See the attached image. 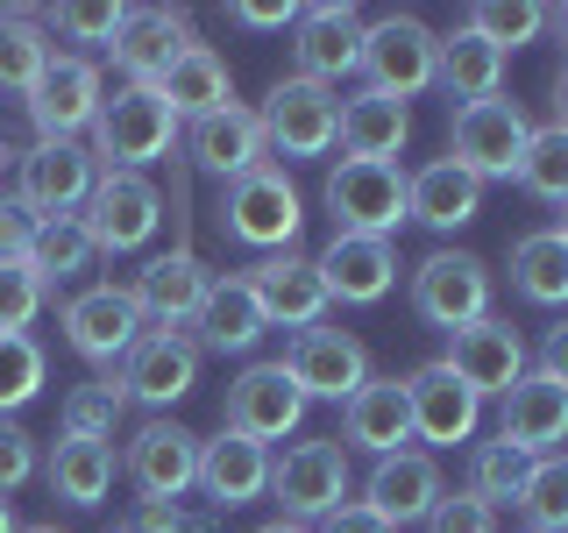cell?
<instances>
[{"label":"cell","instance_id":"obj_13","mask_svg":"<svg viewBox=\"0 0 568 533\" xmlns=\"http://www.w3.org/2000/svg\"><path fill=\"white\" fill-rule=\"evenodd\" d=\"M100 100H106V79H100L93 58H50L43 86L22 107L36 121V142H79L100 121Z\"/></svg>","mask_w":568,"mask_h":533},{"label":"cell","instance_id":"obj_44","mask_svg":"<svg viewBox=\"0 0 568 533\" xmlns=\"http://www.w3.org/2000/svg\"><path fill=\"white\" fill-rule=\"evenodd\" d=\"M50 284L36 278L29 257H0V334H29V320L43 313Z\"/></svg>","mask_w":568,"mask_h":533},{"label":"cell","instance_id":"obj_18","mask_svg":"<svg viewBox=\"0 0 568 533\" xmlns=\"http://www.w3.org/2000/svg\"><path fill=\"white\" fill-rule=\"evenodd\" d=\"M292 58L298 71L292 79H313V86H342L348 71H363V14L342 8V0H320V8H298V36H292Z\"/></svg>","mask_w":568,"mask_h":533},{"label":"cell","instance_id":"obj_43","mask_svg":"<svg viewBox=\"0 0 568 533\" xmlns=\"http://www.w3.org/2000/svg\"><path fill=\"white\" fill-rule=\"evenodd\" d=\"M121 391L106 384V378H93V384H79V391H64V413H58V426L71 441H114V420H121Z\"/></svg>","mask_w":568,"mask_h":533},{"label":"cell","instance_id":"obj_5","mask_svg":"<svg viewBox=\"0 0 568 533\" xmlns=\"http://www.w3.org/2000/svg\"><path fill=\"white\" fill-rule=\"evenodd\" d=\"M434 64H440V36L419 22V14H377L363 22V79L369 93L384 100H413L434 86Z\"/></svg>","mask_w":568,"mask_h":533},{"label":"cell","instance_id":"obj_59","mask_svg":"<svg viewBox=\"0 0 568 533\" xmlns=\"http://www.w3.org/2000/svg\"><path fill=\"white\" fill-rule=\"evenodd\" d=\"M14 533H64V526H14Z\"/></svg>","mask_w":568,"mask_h":533},{"label":"cell","instance_id":"obj_46","mask_svg":"<svg viewBox=\"0 0 568 533\" xmlns=\"http://www.w3.org/2000/svg\"><path fill=\"white\" fill-rule=\"evenodd\" d=\"M58 22V36H71V43H114L121 36V22H129V8H85V0H71V8H58L50 14Z\"/></svg>","mask_w":568,"mask_h":533},{"label":"cell","instance_id":"obj_31","mask_svg":"<svg viewBox=\"0 0 568 533\" xmlns=\"http://www.w3.org/2000/svg\"><path fill=\"white\" fill-rule=\"evenodd\" d=\"M348 150V164H390V157L413 142V114H405V100H384V93H348L342 100V135H334Z\"/></svg>","mask_w":568,"mask_h":533},{"label":"cell","instance_id":"obj_24","mask_svg":"<svg viewBox=\"0 0 568 533\" xmlns=\"http://www.w3.org/2000/svg\"><path fill=\"white\" fill-rule=\"evenodd\" d=\"M313 263H320L327 299H342V306H377L390 284H398V249L377 242V235H334Z\"/></svg>","mask_w":568,"mask_h":533},{"label":"cell","instance_id":"obj_2","mask_svg":"<svg viewBox=\"0 0 568 533\" xmlns=\"http://www.w3.org/2000/svg\"><path fill=\"white\" fill-rule=\"evenodd\" d=\"M178 135V114L164 107L156 86H121L114 100H100V121H93V164L106 171H142L171 150Z\"/></svg>","mask_w":568,"mask_h":533},{"label":"cell","instance_id":"obj_17","mask_svg":"<svg viewBox=\"0 0 568 533\" xmlns=\"http://www.w3.org/2000/svg\"><path fill=\"white\" fill-rule=\"evenodd\" d=\"M405 399H413V441H426V449H462V441H476L484 399H476L440 355L405 378Z\"/></svg>","mask_w":568,"mask_h":533},{"label":"cell","instance_id":"obj_11","mask_svg":"<svg viewBox=\"0 0 568 533\" xmlns=\"http://www.w3.org/2000/svg\"><path fill=\"white\" fill-rule=\"evenodd\" d=\"M256 121L277 157H327L334 135H342V100L313 79H277L271 100L256 107Z\"/></svg>","mask_w":568,"mask_h":533},{"label":"cell","instance_id":"obj_53","mask_svg":"<svg viewBox=\"0 0 568 533\" xmlns=\"http://www.w3.org/2000/svg\"><path fill=\"white\" fill-rule=\"evenodd\" d=\"M555 129H568V64L555 71Z\"/></svg>","mask_w":568,"mask_h":533},{"label":"cell","instance_id":"obj_42","mask_svg":"<svg viewBox=\"0 0 568 533\" xmlns=\"http://www.w3.org/2000/svg\"><path fill=\"white\" fill-rule=\"evenodd\" d=\"M519 484H526V455H511L505 441H476L469 449V484L462 491H476L484 505H519Z\"/></svg>","mask_w":568,"mask_h":533},{"label":"cell","instance_id":"obj_29","mask_svg":"<svg viewBox=\"0 0 568 533\" xmlns=\"http://www.w3.org/2000/svg\"><path fill=\"white\" fill-rule=\"evenodd\" d=\"M206 284H213V271L192 249H171V257H156V263H142L135 271V306H142V320L150 328H185L192 313H200V299H206Z\"/></svg>","mask_w":568,"mask_h":533},{"label":"cell","instance_id":"obj_41","mask_svg":"<svg viewBox=\"0 0 568 533\" xmlns=\"http://www.w3.org/2000/svg\"><path fill=\"white\" fill-rule=\"evenodd\" d=\"M43 378H50V355L36 349V334H0V420L22 413L43 391Z\"/></svg>","mask_w":568,"mask_h":533},{"label":"cell","instance_id":"obj_48","mask_svg":"<svg viewBox=\"0 0 568 533\" xmlns=\"http://www.w3.org/2000/svg\"><path fill=\"white\" fill-rule=\"evenodd\" d=\"M129 533H200V526H192L185 512L171 505V497H142L135 520H129Z\"/></svg>","mask_w":568,"mask_h":533},{"label":"cell","instance_id":"obj_49","mask_svg":"<svg viewBox=\"0 0 568 533\" xmlns=\"http://www.w3.org/2000/svg\"><path fill=\"white\" fill-rule=\"evenodd\" d=\"M227 14H235L242 29H284V22L298 29V8H292V0H235Z\"/></svg>","mask_w":568,"mask_h":533},{"label":"cell","instance_id":"obj_25","mask_svg":"<svg viewBox=\"0 0 568 533\" xmlns=\"http://www.w3.org/2000/svg\"><path fill=\"white\" fill-rule=\"evenodd\" d=\"M200 491L213 497V512L256 505V497L271 491V449L221 426V441H200Z\"/></svg>","mask_w":568,"mask_h":533},{"label":"cell","instance_id":"obj_1","mask_svg":"<svg viewBox=\"0 0 568 533\" xmlns=\"http://www.w3.org/2000/svg\"><path fill=\"white\" fill-rule=\"evenodd\" d=\"M221 228L242 249L277 257V249H292L298 228H306V200H298V185L284 178V164H256L248 178L221 185Z\"/></svg>","mask_w":568,"mask_h":533},{"label":"cell","instance_id":"obj_3","mask_svg":"<svg viewBox=\"0 0 568 533\" xmlns=\"http://www.w3.org/2000/svg\"><path fill=\"white\" fill-rule=\"evenodd\" d=\"M413 313L440 334H462L490 320V263L469 249H434L413 263Z\"/></svg>","mask_w":568,"mask_h":533},{"label":"cell","instance_id":"obj_60","mask_svg":"<svg viewBox=\"0 0 568 533\" xmlns=\"http://www.w3.org/2000/svg\"><path fill=\"white\" fill-rule=\"evenodd\" d=\"M121 533H129V526H121Z\"/></svg>","mask_w":568,"mask_h":533},{"label":"cell","instance_id":"obj_16","mask_svg":"<svg viewBox=\"0 0 568 533\" xmlns=\"http://www.w3.org/2000/svg\"><path fill=\"white\" fill-rule=\"evenodd\" d=\"M497 441H505L511 455H526V462L561 455V441H568V384L526 370V378L497 399Z\"/></svg>","mask_w":568,"mask_h":533},{"label":"cell","instance_id":"obj_14","mask_svg":"<svg viewBox=\"0 0 568 533\" xmlns=\"http://www.w3.org/2000/svg\"><path fill=\"white\" fill-rule=\"evenodd\" d=\"M100 185V164L85 142H36L22 157V185L14 200L29 207V221H64V213L85 207V192Z\"/></svg>","mask_w":568,"mask_h":533},{"label":"cell","instance_id":"obj_23","mask_svg":"<svg viewBox=\"0 0 568 533\" xmlns=\"http://www.w3.org/2000/svg\"><path fill=\"white\" fill-rule=\"evenodd\" d=\"M185 43H192V22L178 8H129V22H121L114 43H106V58H114L121 86H156L178 64Z\"/></svg>","mask_w":568,"mask_h":533},{"label":"cell","instance_id":"obj_38","mask_svg":"<svg viewBox=\"0 0 568 533\" xmlns=\"http://www.w3.org/2000/svg\"><path fill=\"white\" fill-rule=\"evenodd\" d=\"M93 257H100V249H93V235L79 228V213H64V221H36L29 263H36V278H43V284H64V278H79Z\"/></svg>","mask_w":568,"mask_h":533},{"label":"cell","instance_id":"obj_9","mask_svg":"<svg viewBox=\"0 0 568 533\" xmlns=\"http://www.w3.org/2000/svg\"><path fill=\"white\" fill-rule=\"evenodd\" d=\"M320 200L334 213V235H377L390 242L405 228V171L398 164H334Z\"/></svg>","mask_w":568,"mask_h":533},{"label":"cell","instance_id":"obj_37","mask_svg":"<svg viewBox=\"0 0 568 533\" xmlns=\"http://www.w3.org/2000/svg\"><path fill=\"white\" fill-rule=\"evenodd\" d=\"M519 512H526V533H568V449L526 462Z\"/></svg>","mask_w":568,"mask_h":533},{"label":"cell","instance_id":"obj_55","mask_svg":"<svg viewBox=\"0 0 568 533\" xmlns=\"http://www.w3.org/2000/svg\"><path fill=\"white\" fill-rule=\"evenodd\" d=\"M256 533H313V526H298V520H271V526H256Z\"/></svg>","mask_w":568,"mask_h":533},{"label":"cell","instance_id":"obj_22","mask_svg":"<svg viewBox=\"0 0 568 533\" xmlns=\"http://www.w3.org/2000/svg\"><path fill=\"white\" fill-rule=\"evenodd\" d=\"M440 363H448L476 399H505V391L526 378V342H519L511 320H476V328L448 334V355H440Z\"/></svg>","mask_w":568,"mask_h":533},{"label":"cell","instance_id":"obj_26","mask_svg":"<svg viewBox=\"0 0 568 533\" xmlns=\"http://www.w3.org/2000/svg\"><path fill=\"white\" fill-rule=\"evenodd\" d=\"M405 441H413V399H405V378H369L342 405V449L398 455Z\"/></svg>","mask_w":568,"mask_h":533},{"label":"cell","instance_id":"obj_57","mask_svg":"<svg viewBox=\"0 0 568 533\" xmlns=\"http://www.w3.org/2000/svg\"><path fill=\"white\" fill-rule=\"evenodd\" d=\"M8 164H14V150H8V142H0V178H8Z\"/></svg>","mask_w":568,"mask_h":533},{"label":"cell","instance_id":"obj_15","mask_svg":"<svg viewBox=\"0 0 568 533\" xmlns=\"http://www.w3.org/2000/svg\"><path fill=\"white\" fill-rule=\"evenodd\" d=\"M227 434H248V441H284L298 434V420H306V391L284 378V363H248L235 384H227V405H221Z\"/></svg>","mask_w":568,"mask_h":533},{"label":"cell","instance_id":"obj_32","mask_svg":"<svg viewBox=\"0 0 568 533\" xmlns=\"http://www.w3.org/2000/svg\"><path fill=\"white\" fill-rule=\"evenodd\" d=\"M192 342L213 349V355H242V349H256V334L271 328L256 306V292H248V278H213L206 284V299H200V313H192Z\"/></svg>","mask_w":568,"mask_h":533},{"label":"cell","instance_id":"obj_40","mask_svg":"<svg viewBox=\"0 0 568 533\" xmlns=\"http://www.w3.org/2000/svg\"><path fill=\"white\" fill-rule=\"evenodd\" d=\"M469 29L484 36L490 50H526V43H540V29H547V8H532V0H476L469 8Z\"/></svg>","mask_w":568,"mask_h":533},{"label":"cell","instance_id":"obj_33","mask_svg":"<svg viewBox=\"0 0 568 533\" xmlns=\"http://www.w3.org/2000/svg\"><path fill=\"white\" fill-rule=\"evenodd\" d=\"M434 86H448V100H490L505 93V50H490L469 22L440 36V64H434Z\"/></svg>","mask_w":568,"mask_h":533},{"label":"cell","instance_id":"obj_21","mask_svg":"<svg viewBox=\"0 0 568 533\" xmlns=\"http://www.w3.org/2000/svg\"><path fill=\"white\" fill-rule=\"evenodd\" d=\"M248 278V292H256V306L271 328H320V313L334 306L327 299V284H320V263L313 257H298V249H277V257H263L256 271H242Z\"/></svg>","mask_w":568,"mask_h":533},{"label":"cell","instance_id":"obj_7","mask_svg":"<svg viewBox=\"0 0 568 533\" xmlns=\"http://www.w3.org/2000/svg\"><path fill=\"white\" fill-rule=\"evenodd\" d=\"M142 334H150V320H142L129 284H85L79 299H64V342L79 349L100 378H114V370L129 363V349Z\"/></svg>","mask_w":568,"mask_h":533},{"label":"cell","instance_id":"obj_10","mask_svg":"<svg viewBox=\"0 0 568 533\" xmlns=\"http://www.w3.org/2000/svg\"><path fill=\"white\" fill-rule=\"evenodd\" d=\"M277 363H284V378L306 391V405H313V399L348 405L355 391L369 384V349L355 342L348 328H298L292 342H284Z\"/></svg>","mask_w":568,"mask_h":533},{"label":"cell","instance_id":"obj_6","mask_svg":"<svg viewBox=\"0 0 568 533\" xmlns=\"http://www.w3.org/2000/svg\"><path fill=\"white\" fill-rule=\"evenodd\" d=\"M526 135H532L526 107H519V100H505V93H490V100H469V107H455L448 157H455V164L476 178V185H490V178H511V171H519V157H526Z\"/></svg>","mask_w":568,"mask_h":533},{"label":"cell","instance_id":"obj_36","mask_svg":"<svg viewBox=\"0 0 568 533\" xmlns=\"http://www.w3.org/2000/svg\"><path fill=\"white\" fill-rule=\"evenodd\" d=\"M511 284H519V299H532V306H568V242L555 228L511 242Z\"/></svg>","mask_w":568,"mask_h":533},{"label":"cell","instance_id":"obj_28","mask_svg":"<svg viewBox=\"0 0 568 533\" xmlns=\"http://www.w3.org/2000/svg\"><path fill=\"white\" fill-rule=\"evenodd\" d=\"M476 213H484V185H476L455 157H434L426 171L405 178V221L434 228V235H455V228L476 221Z\"/></svg>","mask_w":568,"mask_h":533},{"label":"cell","instance_id":"obj_47","mask_svg":"<svg viewBox=\"0 0 568 533\" xmlns=\"http://www.w3.org/2000/svg\"><path fill=\"white\" fill-rule=\"evenodd\" d=\"M29 476H36V434L14 426V420H0V497L22 491Z\"/></svg>","mask_w":568,"mask_h":533},{"label":"cell","instance_id":"obj_39","mask_svg":"<svg viewBox=\"0 0 568 533\" xmlns=\"http://www.w3.org/2000/svg\"><path fill=\"white\" fill-rule=\"evenodd\" d=\"M519 185L532 192V200H547V207H568V129H532L526 135V157H519Z\"/></svg>","mask_w":568,"mask_h":533},{"label":"cell","instance_id":"obj_27","mask_svg":"<svg viewBox=\"0 0 568 533\" xmlns=\"http://www.w3.org/2000/svg\"><path fill=\"white\" fill-rule=\"evenodd\" d=\"M192 164L206 178H221V185H235V178H248L256 164H271L263 121L248 114V107H221V114L192 121Z\"/></svg>","mask_w":568,"mask_h":533},{"label":"cell","instance_id":"obj_4","mask_svg":"<svg viewBox=\"0 0 568 533\" xmlns=\"http://www.w3.org/2000/svg\"><path fill=\"white\" fill-rule=\"evenodd\" d=\"M355 491V470H348V449L342 441H292L277 462H271V497H277V520H327L342 512Z\"/></svg>","mask_w":568,"mask_h":533},{"label":"cell","instance_id":"obj_45","mask_svg":"<svg viewBox=\"0 0 568 533\" xmlns=\"http://www.w3.org/2000/svg\"><path fill=\"white\" fill-rule=\"evenodd\" d=\"M426 533H497V512L476 491H440V505L426 512Z\"/></svg>","mask_w":568,"mask_h":533},{"label":"cell","instance_id":"obj_34","mask_svg":"<svg viewBox=\"0 0 568 533\" xmlns=\"http://www.w3.org/2000/svg\"><path fill=\"white\" fill-rule=\"evenodd\" d=\"M50 491L64 497V505H106V491H114V441H58L50 449Z\"/></svg>","mask_w":568,"mask_h":533},{"label":"cell","instance_id":"obj_50","mask_svg":"<svg viewBox=\"0 0 568 533\" xmlns=\"http://www.w3.org/2000/svg\"><path fill=\"white\" fill-rule=\"evenodd\" d=\"M29 242H36L29 207L22 200H0V257H29Z\"/></svg>","mask_w":568,"mask_h":533},{"label":"cell","instance_id":"obj_8","mask_svg":"<svg viewBox=\"0 0 568 533\" xmlns=\"http://www.w3.org/2000/svg\"><path fill=\"white\" fill-rule=\"evenodd\" d=\"M79 228L93 235L100 257H129V249H142L164 228V192L142 171H100V185L79 207Z\"/></svg>","mask_w":568,"mask_h":533},{"label":"cell","instance_id":"obj_20","mask_svg":"<svg viewBox=\"0 0 568 533\" xmlns=\"http://www.w3.org/2000/svg\"><path fill=\"white\" fill-rule=\"evenodd\" d=\"M121 470L135 476L142 497H171V505H178V497L200 484V434L178 426V420H142L135 441H129V455H121Z\"/></svg>","mask_w":568,"mask_h":533},{"label":"cell","instance_id":"obj_54","mask_svg":"<svg viewBox=\"0 0 568 533\" xmlns=\"http://www.w3.org/2000/svg\"><path fill=\"white\" fill-rule=\"evenodd\" d=\"M547 29L561 36V50H568V8H547Z\"/></svg>","mask_w":568,"mask_h":533},{"label":"cell","instance_id":"obj_56","mask_svg":"<svg viewBox=\"0 0 568 533\" xmlns=\"http://www.w3.org/2000/svg\"><path fill=\"white\" fill-rule=\"evenodd\" d=\"M0 533H14V512H8V497H0Z\"/></svg>","mask_w":568,"mask_h":533},{"label":"cell","instance_id":"obj_30","mask_svg":"<svg viewBox=\"0 0 568 533\" xmlns=\"http://www.w3.org/2000/svg\"><path fill=\"white\" fill-rule=\"evenodd\" d=\"M156 93H164V107L178 121H206V114H221V107H235V71H227V58L213 43L192 36V43L178 50V64L156 79Z\"/></svg>","mask_w":568,"mask_h":533},{"label":"cell","instance_id":"obj_12","mask_svg":"<svg viewBox=\"0 0 568 533\" xmlns=\"http://www.w3.org/2000/svg\"><path fill=\"white\" fill-rule=\"evenodd\" d=\"M106 384H114L121 399H135V405H178L192 384H200V342H192L185 328H150Z\"/></svg>","mask_w":568,"mask_h":533},{"label":"cell","instance_id":"obj_51","mask_svg":"<svg viewBox=\"0 0 568 533\" xmlns=\"http://www.w3.org/2000/svg\"><path fill=\"white\" fill-rule=\"evenodd\" d=\"M320 533H390V526L377 520V512H363V505L348 497L342 512H327V520H320Z\"/></svg>","mask_w":568,"mask_h":533},{"label":"cell","instance_id":"obj_19","mask_svg":"<svg viewBox=\"0 0 568 533\" xmlns=\"http://www.w3.org/2000/svg\"><path fill=\"white\" fill-rule=\"evenodd\" d=\"M440 462L426 455V449H398V455H377V470H369V484L355 505L363 512H377V520L398 533V526H426V512L440 505Z\"/></svg>","mask_w":568,"mask_h":533},{"label":"cell","instance_id":"obj_35","mask_svg":"<svg viewBox=\"0 0 568 533\" xmlns=\"http://www.w3.org/2000/svg\"><path fill=\"white\" fill-rule=\"evenodd\" d=\"M50 36H43V22H36L29 8H0V86L8 93H36L43 86V71H50Z\"/></svg>","mask_w":568,"mask_h":533},{"label":"cell","instance_id":"obj_52","mask_svg":"<svg viewBox=\"0 0 568 533\" xmlns=\"http://www.w3.org/2000/svg\"><path fill=\"white\" fill-rule=\"evenodd\" d=\"M540 378L568 384V320H561V328H547V342H540Z\"/></svg>","mask_w":568,"mask_h":533},{"label":"cell","instance_id":"obj_58","mask_svg":"<svg viewBox=\"0 0 568 533\" xmlns=\"http://www.w3.org/2000/svg\"><path fill=\"white\" fill-rule=\"evenodd\" d=\"M555 235H561V242H568V207H561V221H555Z\"/></svg>","mask_w":568,"mask_h":533}]
</instances>
